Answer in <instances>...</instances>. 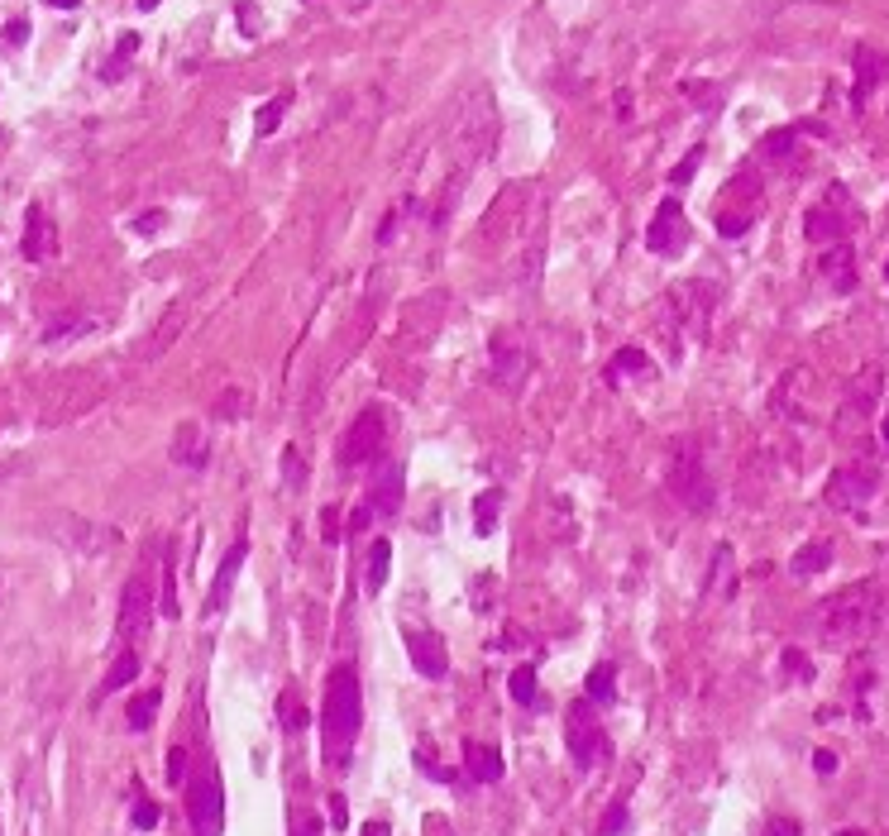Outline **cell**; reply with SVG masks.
Instances as JSON below:
<instances>
[{"mask_svg": "<svg viewBox=\"0 0 889 836\" xmlns=\"http://www.w3.org/2000/svg\"><path fill=\"white\" fill-rule=\"evenodd\" d=\"M359 722H364V688H359V669L335 665L326 679V703H321V746L335 770L349 765V751L359 741Z\"/></svg>", "mask_w": 889, "mask_h": 836, "instance_id": "obj_1", "label": "cell"}, {"mask_svg": "<svg viewBox=\"0 0 889 836\" xmlns=\"http://www.w3.org/2000/svg\"><path fill=\"white\" fill-rule=\"evenodd\" d=\"M880 612H885V598H880V583H851L842 593L818 602V636L827 645H851L866 641L870 631L880 626Z\"/></svg>", "mask_w": 889, "mask_h": 836, "instance_id": "obj_2", "label": "cell"}, {"mask_svg": "<svg viewBox=\"0 0 889 836\" xmlns=\"http://www.w3.org/2000/svg\"><path fill=\"white\" fill-rule=\"evenodd\" d=\"M187 817H192L196 836H220L225 832V784H220V770L206 760L196 765L192 784H187Z\"/></svg>", "mask_w": 889, "mask_h": 836, "instance_id": "obj_3", "label": "cell"}, {"mask_svg": "<svg viewBox=\"0 0 889 836\" xmlns=\"http://www.w3.org/2000/svg\"><path fill=\"white\" fill-rule=\"evenodd\" d=\"M665 483H670V493L679 497L689 512H708V507H713V483H708V469H703V454H698L689 440L674 445Z\"/></svg>", "mask_w": 889, "mask_h": 836, "instance_id": "obj_4", "label": "cell"}, {"mask_svg": "<svg viewBox=\"0 0 889 836\" xmlns=\"http://www.w3.org/2000/svg\"><path fill=\"white\" fill-rule=\"evenodd\" d=\"M564 741H569V755H574V765L579 770H598L603 760H608V736L598 727V717L588 712V698H579L569 717H564Z\"/></svg>", "mask_w": 889, "mask_h": 836, "instance_id": "obj_5", "label": "cell"}, {"mask_svg": "<svg viewBox=\"0 0 889 836\" xmlns=\"http://www.w3.org/2000/svg\"><path fill=\"white\" fill-rule=\"evenodd\" d=\"M383 445H388V416H383V407H364L354 416V426L345 430V440H340V464L345 469L373 464L383 454Z\"/></svg>", "mask_w": 889, "mask_h": 836, "instance_id": "obj_6", "label": "cell"}, {"mask_svg": "<svg viewBox=\"0 0 889 836\" xmlns=\"http://www.w3.org/2000/svg\"><path fill=\"white\" fill-rule=\"evenodd\" d=\"M875 493H880V469H875V464H866V459H856V464H842V469L832 473V483H827V502H832V507H842V512H856V507H866Z\"/></svg>", "mask_w": 889, "mask_h": 836, "instance_id": "obj_7", "label": "cell"}, {"mask_svg": "<svg viewBox=\"0 0 889 836\" xmlns=\"http://www.w3.org/2000/svg\"><path fill=\"white\" fill-rule=\"evenodd\" d=\"M880 368H866L856 383L846 387V397H842V411H837V435L842 440H851V430L861 435V426H866L870 416H875V402H880Z\"/></svg>", "mask_w": 889, "mask_h": 836, "instance_id": "obj_8", "label": "cell"}, {"mask_svg": "<svg viewBox=\"0 0 889 836\" xmlns=\"http://www.w3.org/2000/svg\"><path fill=\"white\" fill-rule=\"evenodd\" d=\"M149 622H153V593H149V579L134 574L120 593V622H115V636L125 645H139L149 636Z\"/></svg>", "mask_w": 889, "mask_h": 836, "instance_id": "obj_9", "label": "cell"}, {"mask_svg": "<svg viewBox=\"0 0 889 836\" xmlns=\"http://www.w3.org/2000/svg\"><path fill=\"white\" fill-rule=\"evenodd\" d=\"M689 244V225H684V211H679V201H665L660 211H655L651 230H646V249L660 258H674L679 249Z\"/></svg>", "mask_w": 889, "mask_h": 836, "instance_id": "obj_10", "label": "cell"}, {"mask_svg": "<svg viewBox=\"0 0 889 836\" xmlns=\"http://www.w3.org/2000/svg\"><path fill=\"white\" fill-rule=\"evenodd\" d=\"M244 559H249V540L239 536L235 545L225 550V559H220L216 579H211V593H206V617H216V612H225V602H230V593H235L239 569H244Z\"/></svg>", "mask_w": 889, "mask_h": 836, "instance_id": "obj_11", "label": "cell"}, {"mask_svg": "<svg viewBox=\"0 0 889 836\" xmlns=\"http://www.w3.org/2000/svg\"><path fill=\"white\" fill-rule=\"evenodd\" d=\"M407 650H412V665L421 679H445L450 674V650L435 631H407Z\"/></svg>", "mask_w": 889, "mask_h": 836, "instance_id": "obj_12", "label": "cell"}, {"mask_svg": "<svg viewBox=\"0 0 889 836\" xmlns=\"http://www.w3.org/2000/svg\"><path fill=\"white\" fill-rule=\"evenodd\" d=\"M493 378H498L502 392H517V387L526 383V349H521V340H512L507 330L493 335Z\"/></svg>", "mask_w": 889, "mask_h": 836, "instance_id": "obj_13", "label": "cell"}, {"mask_svg": "<svg viewBox=\"0 0 889 836\" xmlns=\"http://www.w3.org/2000/svg\"><path fill=\"white\" fill-rule=\"evenodd\" d=\"M20 254L29 258V263H44V258L58 254V230L48 225V215L44 206L34 201L29 211H24V239H20Z\"/></svg>", "mask_w": 889, "mask_h": 836, "instance_id": "obj_14", "label": "cell"}, {"mask_svg": "<svg viewBox=\"0 0 889 836\" xmlns=\"http://www.w3.org/2000/svg\"><path fill=\"white\" fill-rule=\"evenodd\" d=\"M402 464H383L378 469V478H373V488H369V507L378 516H397V507H402Z\"/></svg>", "mask_w": 889, "mask_h": 836, "instance_id": "obj_15", "label": "cell"}, {"mask_svg": "<svg viewBox=\"0 0 889 836\" xmlns=\"http://www.w3.org/2000/svg\"><path fill=\"white\" fill-rule=\"evenodd\" d=\"M851 63H856V106H861V101H866L870 91H875V86L885 82L889 58H885V53H875V48H866V43H861V48L851 53Z\"/></svg>", "mask_w": 889, "mask_h": 836, "instance_id": "obj_16", "label": "cell"}, {"mask_svg": "<svg viewBox=\"0 0 889 836\" xmlns=\"http://www.w3.org/2000/svg\"><path fill=\"white\" fill-rule=\"evenodd\" d=\"M464 770L474 784H498L502 779V751L498 746H483V741H469L464 746Z\"/></svg>", "mask_w": 889, "mask_h": 836, "instance_id": "obj_17", "label": "cell"}, {"mask_svg": "<svg viewBox=\"0 0 889 836\" xmlns=\"http://www.w3.org/2000/svg\"><path fill=\"white\" fill-rule=\"evenodd\" d=\"M187 316H192V306H187V301H173V306H168V316L153 325V340L144 344V359H158V354H163V349H168V344L187 330Z\"/></svg>", "mask_w": 889, "mask_h": 836, "instance_id": "obj_18", "label": "cell"}, {"mask_svg": "<svg viewBox=\"0 0 889 836\" xmlns=\"http://www.w3.org/2000/svg\"><path fill=\"white\" fill-rule=\"evenodd\" d=\"M173 459H177V464H182V469H206V459H211V450L201 445V426H196V421H182V426H177Z\"/></svg>", "mask_w": 889, "mask_h": 836, "instance_id": "obj_19", "label": "cell"}, {"mask_svg": "<svg viewBox=\"0 0 889 836\" xmlns=\"http://www.w3.org/2000/svg\"><path fill=\"white\" fill-rule=\"evenodd\" d=\"M823 278L832 282V292H851L856 287V254L851 249H832V254H823Z\"/></svg>", "mask_w": 889, "mask_h": 836, "instance_id": "obj_20", "label": "cell"}, {"mask_svg": "<svg viewBox=\"0 0 889 836\" xmlns=\"http://www.w3.org/2000/svg\"><path fill=\"white\" fill-rule=\"evenodd\" d=\"M134 679H139V650H134V645H125V650H120V660H115V665H110V674L101 679V698H106V693H120V688L134 684Z\"/></svg>", "mask_w": 889, "mask_h": 836, "instance_id": "obj_21", "label": "cell"}, {"mask_svg": "<svg viewBox=\"0 0 889 836\" xmlns=\"http://www.w3.org/2000/svg\"><path fill=\"white\" fill-rule=\"evenodd\" d=\"M87 330H96V321H91V316H82V311H72V316H58V321L44 325V344L77 340V335H87Z\"/></svg>", "mask_w": 889, "mask_h": 836, "instance_id": "obj_22", "label": "cell"}, {"mask_svg": "<svg viewBox=\"0 0 889 836\" xmlns=\"http://www.w3.org/2000/svg\"><path fill=\"white\" fill-rule=\"evenodd\" d=\"M846 230H851V220L846 215H837V211H827V206H818V211L808 215V239H842Z\"/></svg>", "mask_w": 889, "mask_h": 836, "instance_id": "obj_23", "label": "cell"}, {"mask_svg": "<svg viewBox=\"0 0 889 836\" xmlns=\"http://www.w3.org/2000/svg\"><path fill=\"white\" fill-rule=\"evenodd\" d=\"M827 564H832V545H827V540H813V545H803L799 555H794L789 569H794L799 579H808V574H823Z\"/></svg>", "mask_w": 889, "mask_h": 836, "instance_id": "obj_24", "label": "cell"}, {"mask_svg": "<svg viewBox=\"0 0 889 836\" xmlns=\"http://www.w3.org/2000/svg\"><path fill=\"white\" fill-rule=\"evenodd\" d=\"M287 106H292V91H278V96H268V101H263V110L254 115V134H259V139H268V134L278 129V120L287 115Z\"/></svg>", "mask_w": 889, "mask_h": 836, "instance_id": "obj_25", "label": "cell"}, {"mask_svg": "<svg viewBox=\"0 0 889 836\" xmlns=\"http://www.w3.org/2000/svg\"><path fill=\"white\" fill-rule=\"evenodd\" d=\"M612 698H617V669H612V665H593V669H588V703H598V708H603V703H612Z\"/></svg>", "mask_w": 889, "mask_h": 836, "instance_id": "obj_26", "label": "cell"}, {"mask_svg": "<svg viewBox=\"0 0 889 836\" xmlns=\"http://www.w3.org/2000/svg\"><path fill=\"white\" fill-rule=\"evenodd\" d=\"M158 703H163V693L158 688H149V693H139L130 703V712H125V722H130V731H149L153 727V717H158Z\"/></svg>", "mask_w": 889, "mask_h": 836, "instance_id": "obj_27", "label": "cell"}, {"mask_svg": "<svg viewBox=\"0 0 889 836\" xmlns=\"http://www.w3.org/2000/svg\"><path fill=\"white\" fill-rule=\"evenodd\" d=\"M646 368H651V359H646L641 349H622V354H612L608 378H612V383H622V378H641Z\"/></svg>", "mask_w": 889, "mask_h": 836, "instance_id": "obj_28", "label": "cell"}, {"mask_svg": "<svg viewBox=\"0 0 889 836\" xmlns=\"http://www.w3.org/2000/svg\"><path fill=\"white\" fill-rule=\"evenodd\" d=\"M388 569H392V545H388V540H373V550H369V593H383Z\"/></svg>", "mask_w": 889, "mask_h": 836, "instance_id": "obj_29", "label": "cell"}, {"mask_svg": "<svg viewBox=\"0 0 889 836\" xmlns=\"http://www.w3.org/2000/svg\"><path fill=\"white\" fill-rule=\"evenodd\" d=\"M507 688H512V698H517L521 708H536V669H531V665H517V669H512Z\"/></svg>", "mask_w": 889, "mask_h": 836, "instance_id": "obj_30", "label": "cell"}, {"mask_svg": "<svg viewBox=\"0 0 889 836\" xmlns=\"http://www.w3.org/2000/svg\"><path fill=\"white\" fill-rule=\"evenodd\" d=\"M498 507H502V493H498V488H488V493L474 497V521H478V531H483V536L498 526Z\"/></svg>", "mask_w": 889, "mask_h": 836, "instance_id": "obj_31", "label": "cell"}, {"mask_svg": "<svg viewBox=\"0 0 889 836\" xmlns=\"http://www.w3.org/2000/svg\"><path fill=\"white\" fill-rule=\"evenodd\" d=\"M278 722H282L287 731H302V727H306V708H302V698H297L292 688H287V693L278 698Z\"/></svg>", "mask_w": 889, "mask_h": 836, "instance_id": "obj_32", "label": "cell"}, {"mask_svg": "<svg viewBox=\"0 0 889 836\" xmlns=\"http://www.w3.org/2000/svg\"><path fill=\"white\" fill-rule=\"evenodd\" d=\"M244 411H249V397H244V387H230V392H225V397L216 402V416H220V421H239Z\"/></svg>", "mask_w": 889, "mask_h": 836, "instance_id": "obj_33", "label": "cell"}, {"mask_svg": "<svg viewBox=\"0 0 889 836\" xmlns=\"http://www.w3.org/2000/svg\"><path fill=\"white\" fill-rule=\"evenodd\" d=\"M282 483H287V493H297L306 483V464L297 450H282Z\"/></svg>", "mask_w": 889, "mask_h": 836, "instance_id": "obj_34", "label": "cell"}, {"mask_svg": "<svg viewBox=\"0 0 889 836\" xmlns=\"http://www.w3.org/2000/svg\"><path fill=\"white\" fill-rule=\"evenodd\" d=\"M727 574H732V545H717V559H713V574H708V593H717L722 583H727Z\"/></svg>", "mask_w": 889, "mask_h": 836, "instance_id": "obj_35", "label": "cell"}, {"mask_svg": "<svg viewBox=\"0 0 889 836\" xmlns=\"http://www.w3.org/2000/svg\"><path fill=\"white\" fill-rule=\"evenodd\" d=\"M698 163H703V149H689V153H684V163L670 172L674 187H689V182H694V168H698Z\"/></svg>", "mask_w": 889, "mask_h": 836, "instance_id": "obj_36", "label": "cell"}, {"mask_svg": "<svg viewBox=\"0 0 889 836\" xmlns=\"http://www.w3.org/2000/svg\"><path fill=\"white\" fill-rule=\"evenodd\" d=\"M163 774H168V784H182V779H187V751H182V746H173V751H168V760H163Z\"/></svg>", "mask_w": 889, "mask_h": 836, "instance_id": "obj_37", "label": "cell"}, {"mask_svg": "<svg viewBox=\"0 0 889 836\" xmlns=\"http://www.w3.org/2000/svg\"><path fill=\"white\" fill-rule=\"evenodd\" d=\"M134 827H139V832H153V827H158V803L139 798V803H134Z\"/></svg>", "mask_w": 889, "mask_h": 836, "instance_id": "obj_38", "label": "cell"}, {"mask_svg": "<svg viewBox=\"0 0 889 836\" xmlns=\"http://www.w3.org/2000/svg\"><path fill=\"white\" fill-rule=\"evenodd\" d=\"M627 827V803H612L608 817H603V827H598V836H617Z\"/></svg>", "mask_w": 889, "mask_h": 836, "instance_id": "obj_39", "label": "cell"}, {"mask_svg": "<svg viewBox=\"0 0 889 836\" xmlns=\"http://www.w3.org/2000/svg\"><path fill=\"white\" fill-rule=\"evenodd\" d=\"M292 836H321V817L316 813H292Z\"/></svg>", "mask_w": 889, "mask_h": 836, "instance_id": "obj_40", "label": "cell"}, {"mask_svg": "<svg viewBox=\"0 0 889 836\" xmlns=\"http://www.w3.org/2000/svg\"><path fill=\"white\" fill-rule=\"evenodd\" d=\"M5 43H15V48H20V43H29V20H24V15L5 24Z\"/></svg>", "mask_w": 889, "mask_h": 836, "instance_id": "obj_41", "label": "cell"}, {"mask_svg": "<svg viewBox=\"0 0 889 836\" xmlns=\"http://www.w3.org/2000/svg\"><path fill=\"white\" fill-rule=\"evenodd\" d=\"M335 521H340V512L326 507V512H321V536H326V540H340V526H335Z\"/></svg>", "mask_w": 889, "mask_h": 836, "instance_id": "obj_42", "label": "cell"}, {"mask_svg": "<svg viewBox=\"0 0 889 836\" xmlns=\"http://www.w3.org/2000/svg\"><path fill=\"white\" fill-rule=\"evenodd\" d=\"M158 225H163V211H144L139 220H134V230H139V235H153Z\"/></svg>", "mask_w": 889, "mask_h": 836, "instance_id": "obj_43", "label": "cell"}, {"mask_svg": "<svg viewBox=\"0 0 889 836\" xmlns=\"http://www.w3.org/2000/svg\"><path fill=\"white\" fill-rule=\"evenodd\" d=\"M765 836H799V822H794V817H775Z\"/></svg>", "mask_w": 889, "mask_h": 836, "instance_id": "obj_44", "label": "cell"}, {"mask_svg": "<svg viewBox=\"0 0 889 836\" xmlns=\"http://www.w3.org/2000/svg\"><path fill=\"white\" fill-rule=\"evenodd\" d=\"M345 822H349V813H345V798L335 794V798H330V827H335V832H340V827H345Z\"/></svg>", "mask_w": 889, "mask_h": 836, "instance_id": "obj_45", "label": "cell"}, {"mask_svg": "<svg viewBox=\"0 0 889 836\" xmlns=\"http://www.w3.org/2000/svg\"><path fill=\"white\" fill-rule=\"evenodd\" d=\"M369 516H373V507H369V502H359L354 516H349V531H364V526H369Z\"/></svg>", "mask_w": 889, "mask_h": 836, "instance_id": "obj_46", "label": "cell"}, {"mask_svg": "<svg viewBox=\"0 0 889 836\" xmlns=\"http://www.w3.org/2000/svg\"><path fill=\"white\" fill-rule=\"evenodd\" d=\"M813 770L832 774V770H837V755H832V751H818V755H813Z\"/></svg>", "mask_w": 889, "mask_h": 836, "instance_id": "obj_47", "label": "cell"}, {"mask_svg": "<svg viewBox=\"0 0 889 836\" xmlns=\"http://www.w3.org/2000/svg\"><path fill=\"white\" fill-rule=\"evenodd\" d=\"M359 836H388V827H383V822H364V832Z\"/></svg>", "mask_w": 889, "mask_h": 836, "instance_id": "obj_48", "label": "cell"}, {"mask_svg": "<svg viewBox=\"0 0 889 836\" xmlns=\"http://www.w3.org/2000/svg\"><path fill=\"white\" fill-rule=\"evenodd\" d=\"M44 5H53V10H77L82 0H44Z\"/></svg>", "mask_w": 889, "mask_h": 836, "instance_id": "obj_49", "label": "cell"}, {"mask_svg": "<svg viewBox=\"0 0 889 836\" xmlns=\"http://www.w3.org/2000/svg\"><path fill=\"white\" fill-rule=\"evenodd\" d=\"M153 5H158V0H139V10H153Z\"/></svg>", "mask_w": 889, "mask_h": 836, "instance_id": "obj_50", "label": "cell"}, {"mask_svg": "<svg viewBox=\"0 0 889 836\" xmlns=\"http://www.w3.org/2000/svg\"><path fill=\"white\" fill-rule=\"evenodd\" d=\"M885 445H889V416H885Z\"/></svg>", "mask_w": 889, "mask_h": 836, "instance_id": "obj_51", "label": "cell"}, {"mask_svg": "<svg viewBox=\"0 0 889 836\" xmlns=\"http://www.w3.org/2000/svg\"><path fill=\"white\" fill-rule=\"evenodd\" d=\"M837 836H861V832H837Z\"/></svg>", "mask_w": 889, "mask_h": 836, "instance_id": "obj_52", "label": "cell"}]
</instances>
